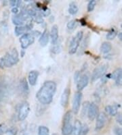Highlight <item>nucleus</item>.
I'll return each mask as SVG.
<instances>
[{"label":"nucleus","instance_id":"37","mask_svg":"<svg viewBox=\"0 0 122 135\" xmlns=\"http://www.w3.org/2000/svg\"><path fill=\"white\" fill-rule=\"evenodd\" d=\"M79 77H80V74L78 71H77V72L75 74V75H74V80H75V81L77 82V81H78V79H79Z\"/></svg>","mask_w":122,"mask_h":135},{"label":"nucleus","instance_id":"31","mask_svg":"<svg viewBox=\"0 0 122 135\" xmlns=\"http://www.w3.org/2000/svg\"><path fill=\"white\" fill-rule=\"evenodd\" d=\"M7 130H8V128H7L5 124H0V135H3V134H5Z\"/></svg>","mask_w":122,"mask_h":135},{"label":"nucleus","instance_id":"24","mask_svg":"<svg viewBox=\"0 0 122 135\" xmlns=\"http://www.w3.org/2000/svg\"><path fill=\"white\" fill-rule=\"evenodd\" d=\"M116 36H117V31H116L115 30H113V29H112V30L109 31L107 34L106 38H107V40H113L114 38H115Z\"/></svg>","mask_w":122,"mask_h":135},{"label":"nucleus","instance_id":"26","mask_svg":"<svg viewBox=\"0 0 122 135\" xmlns=\"http://www.w3.org/2000/svg\"><path fill=\"white\" fill-rule=\"evenodd\" d=\"M77 25V23L76 21H75V20H72V21H70L67 23V28H68V30H73L76 27Z\"/></svg>","mask_w":122,"mask_h":135},{"label":"nucleus","instance_id":"23","mask_svg":"<svg viewBox=\"0 0 122 135\" xmlns=\"http://www.w3.org/2000/svg\"><path fill=\"white\" fill-rule=\"evenodd\" d=\"M49 129L46 126H40L38 128V135H49Z\"/></svg>","mask_w":122,"mask_h":135},{"label":"nucleus","instance_id":"21","mask_svg":"<svg viewBox=\"0 0 122 135\" xmlns=\"http://www.w3.org/2000/svg\"><path fill=\"white\" fill-rule=\"evenodd\" d=\"M112 49V45L110 42H103L100 46V51L103 53H108Z\"/></svg>","mask_w":122,"mask_h":135},{"label":"nucleus","instance_id":"20","mask_svg":"<svg viewBox=\"0 0 122 135\" xmlns=\"http://www.w3.org/2000/svg\"><path fill=\"white\" fill-rule=\"evenodd\" d=\"M79 10L78 6L75 2H71L68 6V13L71 15H75L77 13Z\"/></svg>","mask_w":122,"mask_h":135},{"label":"nucleus","instance_id":"33","mask_svg":"<svg viewBox=\"0 0 122 135\" xmlns=\"http://www.w3.org/2000/svg\"><path fill=\"white\" fill-rule=\"evenodd\" d=\"M120 71H121L120 68L117 69L115 71H114L112 75H111V79H114V80H116V79H117V77H118V76H119V73H120Z\"/></svg>","mask_w":122,"mask_h":135},{"label":"nucleus","instance_id":"36","mask_svg":"<svg viewBox=\"0 0 122 135\" xmlns=\"http://www.w3.org/2000/svg\"><path fill=\"white\" fill-rule=\"evenodd\" d=\"M117 121L118 123L122 125V115L121 114H119V115H117Z\"/></svg>","mask_w":122,"mask_h":135},{"label":"nucleus","instance_id":"28","mask_svg":"<svg viewBox=\"0 0 122 135\" xmlns=\"http://www.w3.org/2000/svg\"><path fill=\"white\" fill-rule=\"evenodd\" d=\"M40 15L43 17H47L50 15V10L48 8H41L40 10Z\"/></svg>","mask_w":122,"mask_h":135},{"label":"nucleus","instance_id":"5","mask_svg":"<svg viewBox=\"0 0 122 135\" xmlns=\"http://www.w3.org/2000/svg\"><path fill=\"white\" fill-rule=\"evenodd\" d=\"M108 64H103L96 68L92 74V81H95L104 76L108 70Z\"/></svg>","mask_w":122,"mask_h":135},{"label":"nucleus","instance_id":"14","mask_svg":"<svg viewBox=\"0 0 122 135\" xmlns=\"http://www.w3.org/2000/svg\"><path fill=\"white\" fill-rule=\"evenodd\" d=\"M50 38L52 45H56L59 39V28L56 25H53L51 28Z\"/></svg>","mask_w":122,"mask_h":135},{"label":"nucleus","instance_id":"27","mask_svg":"<svg viewBox=\"0 0 122 135\" xmlns=\"http://www.w3.org/2000/svg\"><path fill=\"white\" fill-rule=\"evenodd\" d=\"M96 5V2L95 0H92L88 3V12H92L93 10H94L95 6Z\"/></svg>","mask_w":122,"mask_h":135},{"label":"nucleus","instance_id":"17","mask_svg":"<svg viewBox=\"0 0 122 135\" xmlns=\"http://www.w3.org/2000/svg\"><path fill=\"white\" fill-rule=\"evenodd\" d=\"M49 41V32L47 30H45L39 38V43L41 46H46Z\"/></svg>","mask_w":122,"mask_h":135},{"label":"nucleus","instance_id":"12","mask_svg":"<svg viewBox=\"0 0 122 135\" xmlns=\"http://www.w3.org/2000/svg\"><path fill=\"white\" fill-rule=\"evenodd\" d=\"M88 83H89V76L87 74H83L82 76H80L79 79L77 82V88L78 91L83 90L88 85Z\"/></svg>","mask_w":122,"mask_h":135},{"label":"nucleus","instance_id":"38","mask_svg":"<svg viewBox=\"0 0 122 135\" xmlns=\"http://www.w3.org/2000/svg\"><path fill=\"white\" fill-rule=\"evenodd\" d=\"M12 13L15 14V15H17L18 12V8H17V7L12 8Z\"/></svg>","mask_w":122,"mask_h":135},{"label":"nucleus","instance_id":"22","mask_svg":"<svg viewBox=\"0 0 122 135\" xmlns=\"http://www.w3.org/2000/svg\"><path fill=\"white\" fill-rule=\"evenodd\" d=\"M20 90H21L24 94H29V85H28L27 81H26V79H23L21 81H20Z\"/></svg>","mask_w":122,"mask_h":135},{"label":"nucleus","instance_id":"19","mask_svg":"<svg viewBox=\"0 0 122 135\" xmlns=\"http://www.w3.org/2000/svg\"><path fill=\"white\" fill-rule=\"evenodd\" d=\"M105 111L111 116H115L117 115V107L115 105H108L105 107Z\"/></svg>","mask_w":122,"mask_h":135},{"label":"nucleus","instance_id":"11","mask_svg":"<svg viewBox=\"0 0 122 135\" xmlns=\"http://www.w3.org/2000/svg\"><path fill=\"white\" fill-rule=\"evenodd\" d=\"M107 121V115L104 113H100L98 115L96 122V130H99L105 126L106 122Z\"/></svg>","mask_w":122,"mask_h":135},{"label":"nucleus","instance_id":"7","mask_svg":"<svg viewBox=\"0 0 122 135\" xmlns=\"http://www.w3.org/2000/svg\"><path fill=\"white\" fill-rule=\"evenodd\" d=\"M30 112V106L27 102H24L18 109V118L19 121H24Z\"/></svg>","mask_w":122,"mask_h":135},{"label":"nucleus","instance_id":"40","mask_svg":"<svg viewBox=\"0 0 122 135\" xmlns=\"http://www.w3.org/2000/svg\"><path fill=\"white\" fill-rule=\"evenodd\" d=\"M52 135H58V134H56V133H54V134H53Z\"/></svg>","mask_w":122,"mask_h":135},{"label":"nucleus","instance_id":"8","mask_svg":"<svg viewBox=\"0 0 122 135\" xmlns=\"http://www.w3.org/2000/svg\"><path fill=\"white\" fill-rule=\"evenodd\" d=\"M28 17L29 16H28L26 12L23 11L20 14L13 16L12 18V21L14 25H17V26H22L24 25V22L27 19Z\"/></svg>","mask_w":122,"mask_h":135},{"label":"nucleus","instance_id":"34","mask_svg":"<svg viewBox=\"0 0 122 135\" xmlns=\"http://www.w3.org/2000/svg\"><path fill=\"white\" fill-rule=\"evenodd\" d=\"M89 103L88 102H85L84 104H83V109H82V115H86V113L88 111V107H89Z\"/></svg>","mask_w":122,"mask_h":135},{"label":"nucleus","instance_id":"32","mask_svg":"<svg viewBox=\"0 0 122 135\" xmlns=\"http://www.w3.org/2000/svg\"><path fill=\"white\" fill-rule=\"evenodd\" d=\"M20 3H21V2L18 1V0H12V1L10 2V4L11 5V6H12L13 8H14V7H17V8H18Z\"/></svg>","mask_w":122,"mask_h":135},{"label":"nucleus","instance_id":"18","mask_svg":"<svg viewBox=\"0 0 122 135\" xmlns=\"http://www.w3.org/2000/svg\"><path fill=\"white\" fill-rule=\"evenodd\" d=\"M81 128H82V124L80 122V121L76 120L74 123V125L72 128V132L71 134V135H80Z\"/></svg>","mask_w":122,"mask_h":135},{"label":"nucleus","instance_id":"6","mask_svg":"<svg viewBox=\"0 0 122 135\" xmlns=\"http://www.w3.org/2000/svg\"><path fill=\"white\" fill-rule=\"evenodd\" d=\"M35 41V37L33 34L29 33H26L23 34L20 38V42L21 45V47L24 49L28 48L31 46Z\"/></svg>","mask_w":122,"mask_h":135},{"label":"nucleus","instance_id":"25","mask_svg":"<svg viewBox=\"0 0 122 135\" xmlns=\"http://www.w3.org/2000/svg\"><path fill=\"white\" fill-rule=\"evenodd\" d=\"M18 133V129L16 127H11L8 129L6 132V135H16Z\"/></svg>","mask_w":122,"mask_h":135},{"label":"nucleus","instance_id":"2","mask_svg":"<svg viewBox=\"0 0 122 135\" xmlns=\"http://www.w3.org/2000/svg\"><path fill=\"white\" fill-rule=\"evenodd\" d=\"M19 60L18 53L16 49H12L7 52L6 54L0 58V68H10L16 64Z\"/></svg>","mask_w":122,"mask_h":135},{"label":"nucleus","instance_id":"29","mask_svg":"<svg viewBox=\"0 0 122 135\" xmlns=\"http://www.w3.org/2000/svg\"><path fill=\"white\" fill-rule=\"evenodd\" d=\"M88 132H89V128H88V125L84 124L83 126H82L81 132H80V135H87Z\"/></svg>","mask_w":122,"mask_h":135},{"label":"nucleus","instance_id":"41","mask_svg":"<svg viewBox=\"0 0 122 135\" xmlns=\"http://www.w3.org/2000/svg\"><path fill=\"white\" fill-rule=\"evenodd\" d=\"M121 28H122V24H121Z\"/></svg>","mask_w":122,"mask_h":135},{"label":"nucleus","instance_id":"4","mask_svg":"<svg viewBox=\"0 0 122 135\" xmlns=\"http://www.w3.org/2000/svg\"><path fill=\"white\" fill-rule=\"evenodd\" d=\"M83 31H79L72 38L69 44V47H68V53L70 54L73 55L76 53L79 46L80 42L83 38Z\"/></svg>","mask_w":122,"mask_h":135},{"label":"nucleus","instance_id":"1","mask_svg":"<svg viewBox=\"0 0 122 135\" xmlns=\"http://www.w3.org/2000/svg\"><path fill=\"white\" fill-rule=\"evenodd\" d=\"M56 91V83L52 81H47L44 83L39 89L36 98L42 104H49L52 102Z\"/></svg>","mask_w":122,"mask_h":135},{"label":"nucleus","instance_id":"10","mask_svg":"<svg viewBox=\"0 0 122 135\" xmlns=\"http://www.w3.org/2000/svg\"><path fill=\"white\" fill-rule=\"evenodd\" d=\"M98 115V107L95 103L89 104L88 109V117L90 121H94Z\"/></svg>","mask_w":122,"mask_h":135},{"label":"nucleus","instance_id":"35","mask_svg":"<svg viewBox=\"0 0 122 135\" xmlns=\"http://www.w3.org/2000/svg\"><path fill=\"white\" fill-rule=\"evenodd\" d=\"M115 132L116 135H122V128H116L115 129Z\"/></svg>","mask_w":122,"mask_h":135},{"label":"nucleus","instance_id":"16","mask_svg":"<svg viewBox=\"0 0 122 135\" xmlns=\"http://www.w3.org/2000/svg\"><path fill=\"white\" fill-rule=\"evenodd\" d=\"M38 76H39V73H38V71L32 70L29 73L28 79H29V83L31 85L34 86L36 84L37 81H38Z\"/></svg>","mask_w":122,"mask_h":135},{"label":"nucleus","instance_id":"39","mask_svg":"<svg viewBox=\"0 0 122 135\" xmlns=\"http://www.w3.org/2000/svg\"><path fill=\"white\" fill-rule=\"evenodd\" d=\"M118 37H119V38L121 40H122V32H121V33H119V34H118Z\"/></svg>","mask_w":122,"mask_h":135},{"label":"nucleus","instance_id":"3","mask_svg":"<svg viewBox=\"0 0 122 135\" xmlns=\"http://www.w3.org/2000/svg\"><path fill=\"white\" fill-rule=\"evenodd\" d=\"M72 112L71 110L67 111L63 117L62 132L63 135H70L72 132Z\"/></svg>","mask_w":122,"mask_h":135},{"label":"nucleus","instance_id":"9","mask_svg":"<svg viewBox=\"0 0 122 135\" xmlns=\"http://www.w3.org/2000/svg\"><path fill=\"white\" fill-rule=\"evenodd\" d=\"M81 99H82V94L80 91L75 93L73 96V104H72V110L74 114H77L79 111Z\"/></svg>","mask_w":122,"mask_h":135},{"label":"nucleus","instance_id":"15","mask_svg":"<svg viewBox=\"0 0 122 135\" xmlns=\"http://www.w3.org/2000/svg\"><path fill=\"white\" fill-rule=\"evenodd\" d=\"M31 29V26L30 25H22V26H17L14 30V33L15 34L18 36L23 34L26 33V32L29 30Z\"/></svg>","mask_w":122,"mask_h":135},{"label":"nucleus","instance_id":"13","mask_svg":"<svg viewBox=\"0 0 122 135\" xmlns=\"http://www.w3.org/2000/svg\"><path fill=\"white\" fill-rule=\"evenodd\" d=\"M70 89L67 87V88H66L64 90L62 96H61V98H60V104L64 108L68 106V100H69V96H70Z\"/></svg>","mask_w":122,"mask_h":135},{"label":"nucleus","instance_id":"30","mask_svg":"<svg viewBox=\"0 0 122 135\" xmlns=\"http://www.w3.org/2000/svg\"><path fill=\"white\" fill-rule=\"evenodd\" d=\"M115 82L117 85H122V69H121L120 73L117 79L115 80Z\"/></svg>","mask_w":122,"mask_h":135}]
</instances>
